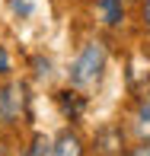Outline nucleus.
Segmentation results:
<instances>
[{
  "instance_id": "nucleus-1",
  "label": "nucleus",
  "mask_w": 150,
  "mask_h": 156,
  "mask_svg": "<svg viewBox=\"0 0 150 156\" xmlns=\"http://www.w3.org/2000/svg\"><path fill=\"white\" fill-rule=\"evenodd\" d=\"M102 70H105V45L102 41H90V45H83V51L70 64V83L80 89L93 86L102 76Z\"/></svg>"
},
{
  "instance_id": "nucleus-2",
  "label": "nucleus",
  "mask_w": 150,
  "mask_h": 156,
  "mask_svg": "<svg viewBox=\"0 0 150 156\" xmlns=\"http://www.w3.org/2000/svg\"><path fill=\"white\" fill-rule=\"evenodd\" d=\"M45 156H83V144H80V137H77V134L64 131L61 137L54 140L51 147H48Z\"/></svg>"
},
{
  "instance_id": "nucleus-3",
  "label": "nucleus",
  "mask_w": 150,
  "mask_h": 156,
  "mask_svg": "<svg viewBox=\"0 0 150 156\" xmlns=\"http://www.w3.org/2000/svg\"><path fill=\"white\" fill-rule=\"evenodd\" d=\"M134 127H137L141 137H147V140H150V86H147V93H144V99H141V105H137Z\"/></svg>"
},
{
  "instance_id": "nucleus-4",
  "label": "nucleus",
  "mask_w": 150,
  "mask_h": 156,
  "mask_svg": "<svg viewBox=\"0 0 150 156\" xmlns=\"http://www.w3.org/2000/svg\"><path fill=\"white\" fill-rule=\"evenodd\" d=\"M99 10L105 13V23L109 26H115V23H121V0H99Z\"/></svg>"
},
{
  "instance_id": "nucleus-5",
  "label": "nucleus",
  "mask_w": 150,
  "mask_h": 156,
  "mask_svg": "<svg viewBox=\"0 0 150 156\" xmlns=\"http://www.w3.org/2000/svg\"><path fill=\"white\" fill-rule=\"evenodd\" d=\"M6 70H10V58H6V51L0 48V73H6Z\"/></svg>"
},
{
  "instance_id": "nucleus-6",
  "label": "nucleus",
  "mask_w": 150,
  "mask_h": 156,
  "mask_svg": "<svg viewBox=\"0 0 150 156\" xmlns=\"http://www.w3.org/2000/svg\"><path fill=\"white\" fill-rule=\"evenodd\" d=\"M3 118H10V115H6V93H0V121Z\"/></svg>"
},
{
  "instance_id": "nucleus-7",
  "label": "nucleus",
  "mask_w": 150,
  "mask_h": 156,
  "mask_svg": "<svg viewBox=\"0 0 150 156\" xmlns=\"http://www.w3.org/2000/svg\"><path fill=\"white\" fill-rule=\"evenodd\" d=\"M131 156H150V144H144V147H137Z\"/></svg>"
},
{
  "instance_id": "nucleus-8",
  "label": "nucleus",
  "mask_w": 150,
  "mask_h": 156,
  "mask_svg": "<svg viewBox=\"0 0 150 156\" xmlns=\"http://www.w3.org/2000/svg\"><path fill=\"white\" fill-rule=\"evenodd\" d=\"M144 19H147V26H150V0H147V6H144Z\"/></svg>"
},
{
  "instance_id": "nucleus-9",
  "label": "nucleus",
  "mask_w": 150,
  "mask_h": 156,
  "mask_svg": "<svg viewBox=\"0 0 150 156\" xmlns=\"http://www.w3.org/2000/svg\"><path fill=\"white\" fill-rule=\"evenodd\" d=\"M0 156H6V147H3V144H0Z\"/></svg>"
}]
</instances>
